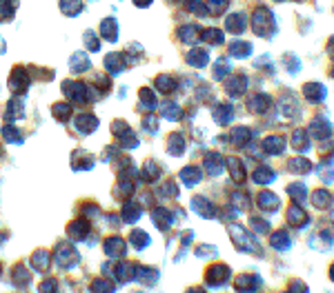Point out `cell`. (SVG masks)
Instances as JSON below:
<instances>
[{"instance_id":"1","label":"cell","mask_w":334,"mask_h":293,"mask_svg":"<svg viewBox=\"0 0 334 293\" xmlns=\"http://www.w3.org/2000/svg\"><path fill=\"white\" fill-rule=\"evenodd\" d=\"M78 260H80V255H78V251L71 246V242H60L58 246H56L54 262L60 266V269H65V271L74 269V266L78 264Z\"/></svg>"},{"instance_id":"2","label":"cell","mask_w":334,"mask_h":293,"mask_svg":"<svg viewBox=\"0 0 334 293\" xmlns=\"http://www.w3.org/2000/svg\"><path fill=\"white\" fill-rule=\"evenodd\" d=\"M63 91L74 105H87L91 100L89 98V85L80 80H65L63 82Z\"/></svg>"},{"instance_id":"3","label":"cell","mask_w":334,"mask_h":293,"mask_svg":"<svg viewBox=\"0 0 334 293\" xmlns=\"http://www.w3.org/2000/svg\"><path fill=\"white\" fill-rule=\"evenodd\" d=\"M29 82H32V78H29V74L25 69H14L12 76H9V89L14 91V94H20L23 96L25 91L29 89Z\"/></svg>"},{"instance_id":"4","label":"cell","mask_w":334,"mask_h":293,"mask_svg":"<svg viewBox=\"0 0 334 293\" xmlns=\"http://www.w3.org/2000/svg\"><path fill=\"white\" fill-rule=\"evenodd\" d=\"M102 246H105V253L109 255V258H125V253H127V242L121 235H109V238L102 242Z\"/></svg>"},{"instance_id":"5","label":"cell","mask_w":334,"mask_h":293,"mask_svg":"<svg viewBox=\"0 0 334 293\" xmlns=\"http://www.w3.org/2000/svg\"><path fill=\"white\" fill-rule=\"evenodd\" d=\"M136 264H132V262H116L114 266H112L109 273L116 277L121 284H125V282H132L134 277H136Z\"/></svg>"},{"instance_id":"6","label":"cell","mask_w":334,"mask_h":293,"mask_svg":"<svg viewBox=\"0 0 334 293\" xmlns=\"http://www.w3.org/2000/svg\"><path fill=\"white\" fill-rule=\"evenodd\" d=\"M74 127H76L78 133H91V131H96V127H98V118H96L94 114H80V116H76Z\"/></svg>"},{"instance_id":"7","label":"cell","mask_w":334,"mask_h":293,"mask_svg":"<svg viewBox=\"0 0 334 293\" xmlns=\"http://www.w3.org/2000/svg\"><path fill=\"white\" fill-rule=\"evenodd\" d=\"M91 167H94V158H91L87 151L78 149V151L71 153V169H76V171H85V169H91Z\"/></svg>"},{"instance_id":"8","label":"cell","mask_w":334,"mask_h":293,"mask_svg":"<svg viewBox=\"0 0 334 293\" xmlns=\"http://www.w3.org/2000/svg\"><path fill=\"white\" fill-rule=\"evenodd\" d=\"M127 60H125V54H107L105 56V69L109 71L112 76H118L123 69H125Z\"/></svg>"},{"instance_id":"9","label":"cell","mask_w":334,"mask_h":293,"mask_svg":"<svg viewBox=\"0 0 334 293\" xmlns=\"http://www.w3.org/2000/svg\"><path fill=\"white\" fill-rule=\"evenodd\" d=\"M67 231H69V238L71 240H87V233H89V222L87 220H74V222L67 227Z\"/></svg>"},{"instance_id":"10","label":"cell","mask_w":334,"mask_h":293,"mask_svg":"<svg viewBox=\"0 0 334 293\" xmlns=\"http://www.w3.org/2000/svg\"><path fill=\"white\" fill-rule=\"evenodd\" d=\"M49 264H51V255H49V251H45V249H38L36 253L32 255V266L38 273H45V271H49Z\"/></svg>"},{"instance_id":"11","label":"cell","mask_w":334,"mask_h":293,"mask_svg":"<svg viewBox=\"0 0 334 293\" xmlns=\"http://www.w3.org/2000/svg\"><path fill=\"white\" fill-rule=\"evenodd\" d=\"M91 67V60H89V56L87 54H74L71 56V60H69V69H71V74H83V71H87Z\"/></svg>"},{"instance_id":"12","label":"cell","mask_w":334,"mask_h":293,"mask_svg":"<svg viewBox=\"0 0 334 293\" xmlns=\"http://www.w3.org/2000/svg\"><path fill=\"white\" fill-rule=\"evenodd\" d=\"M100 34L105 40H109V43H116L118 40V25L114 18H105L100 25Z\"/></svg>"},{"instance_id":"13","label":"cell","mask_w":334,"mask_h":293,"mask_svg":"<svg viewBox=\"0 0 334 293\" xmlns=\"http://www.w3.org/2000/svg\"><path fill=\"white\" fill-rule=\"evenodd\" d=\"M141 213H143V209L138 207L136 202H125V204H123V215H121V218H123V222L132 224V222H136V220L141 218Z\"/></svg>"},{"instance_id":"14","label":"cell","mask_w":334,"mask_h":293,"mask_svg":"<svg viewBox=\"0 0 334 293\" xmlns=\"http://www.w3.org/2000/svg\"><path fill=\"white\" fill-rule=\"evenodd\" d=\"M114 291H116L114 282L107 280V277H96L89 284V293H114Z\"/></svg>"},{"instance_id":"15","label":"cell","mask_w":334,"mask_h":293,"mask_svg":"<svg viewBox=\"0 0 334 293\" xmlns=\"http://www.w3.org/2000/svg\"><path fill=\"white\" fill-rule=\"evenodd\" d=\"M14 282H16L18 286H23V289L29 286V282H32V271L23 264H16V269H14Z\"/></svg>"},{"instance_id":"16","label":"cell","mask_w":334,"mask_h":293,"mask_svg":"<svg viewBox=\"0 0 334 293\" xmlns=\"http://www.w3.org/2000/svg\"><path fill=\"white\" fill-rule=\"evenodd\" d=\"M23 118V100L14 98V100L7 102V111H5V120H18Z\"/></svg>"},{"instance_id":"17","label":"cell","mask_w":334,"mask_h":293,"mask_svg":"<svg viewBox=\"0 0 334 293\" xmlns=\"http://www.w3.org/2000/svg\"><path fill=\"white\" fill-rule=\"evenodd\" d=\"M51 114H54L56 120L67 122L71 118V105L69 102H56V105L51 107Z\"/></svg>"},{"instance_id":"18","label":"cell","mask_w":334,"mask_h":293,"mask_svg":"<svg viewBox=\"0 0 334 293\" xmlns=\"http://www.w3.org/2000/svg\"><path fill=\"white\" fill-rule=\"evenodd\" d=\"M16 12V0H0V23H9Z\"/></svg>"},{"instance_id":"19","label":"cell","mask_w":334,"mask_h":293,"mask_svg":"<svg viewBox=\"0 0 334 293\" xmlns=\"http://www.w3.org/2000/svg\"><path fill=\"white\" fill-rule=\"evenodd\" d=\"M60 12H63L65 16H78V14L83 12V3H80V0H63V3H60Z\"/></svg>"},{"instance_id":"20","label":"cell","mask_w":334,"mask_h":293,"mask_svg":"<svg viewBox=\"0 0 334 293\" xmlns=\"http://www.w3.org/2000/svg\"><path fill=\"white\" fill-rule=\"evenodd\" d=\"M132 191H134L132 180H127L125 176H121V180H118V184H116V189H114V195H116V198H127V195H132Z\"/></svg>"},{"instance_id":"21","label":"cell","mask_w":334,"mask_h":293,"mask_svg":"<svg viewBox=\"0 0 334 293\" xmlns=\"http://www.w3.org/2000/svg\"><path fill=\"white\" fill-rule=\"evenodd\" d=\"M3 138L9 142V145H23V136H20V131L16 129V127H12V125L3 127Z\"/></svg>"},{"instance_id":"22","label":"cell","mask_w":334,"mask_h":293,"mask_svg":"<svg viewBox=\"0 0 334 293\" xmlns=\"http://www.w3.org/2000/svg\"><path fill=\"white\" fill-rule=\"evenodd\" d=\"M152 220H154V224H156V227L167 229L169 222H172V215H169L165 209H154V211H152Z\"/></svg>"},{"instance_id":"23","label":"cell","mask_w":334,"mask_h":293,"mask_svg":"<svg viewBox=\"0 0 334 293\" xmlns=\"http://www.w3.org/2000/svg\"><path fill=\"white\" fill-rule=\"evenodd\" d=\"M158 167L154 162H145L143 164V169H141V178L145 180V182H154V180H158Z\"/></svg>"},{"instance_id":"24","label":"cell","mask_w":334,"mask_h":293,"mask_svg":"<svg viewBox=\"0 0 334 293\" xmlns=\"http://www.w3.org/2000/svg\"><path fill=\"white\" fill-rule=\"evenodd\" d=\"M130 242L136 246V249H145L147 244H150V235L145 233V231H132V235H130Z\"/></svg>"},{"instance_id":"25","label":"cell","mask_w":334,"mask_h":293,"mask_svg":"<svg viewBox=\"0 0 334 293\" xmlns=\"http://www.w3.org/2000/svg\"><path fill=\"white\" fill-rule=\"evenodd\" d=\"M136 277H138L141 282H147V284H152V282L158 277V273H156L154 269H150V266H138V269H136Z\"/></svg>"},{"instance_id":"26","label":"cell","mask_w":334,"mask_h":293,"mask_svg":"<svg viewBox=\"0 0 334 293\" xmlns=\"http://www.w3.org/2000/svg\"><path fill=\"white\" fill-rule=\"evenodd\" d=\"M141 105L145 109H154L156 107V96H154L152 89H141Z\"/></svg>"},{"instance_id":"27","label":"cell","mask_w":334,"mask_h":293,"mask_svg":"<svg viewBox=\"0 0 334 293\" xmlns=\"http://www.w3.org/2000/svg\"><path fill=\"white\" fill-rule=\"evenodd\" d=\"M118 140H121V147H127V149H134V147L138 145V138L134 136L132 129H127L123 136H118Z\"/></svg>"},{"instance_id":"28","label":"cell","mask_w":334,"mask_h":293,"mask_svg":"<svg viewBox=\"0 0 334 293\" xmlns=\"http://www.w3.org/2000/svg\"><path fill=\"white\" fill-rule=\"evenodd\" d=\"M169 153H172V156H178V153H183V138L176 136V133L169 138Z\"/></svg>"},{"instance_id":"29","label":"cell","mask_w":334,"mask_h":293,"mask_svg":"<svg viewBox=\"0 0 334 293\" xmlns=\"http://www.w3.org/2000/svg\"><path fill=\"white\" fill-rule=\"evenodd\" d=\"M38 293H58V282H56L54 277H47L45 282H40Z\"/></svg>"},{"instance_id":"30","label":"cell","mask_w":334,"mask_h":293,"mask_svg":"<svg viewBox=\"0 0 334 293\" xmlns=\"http://www.w3.org/2000/svg\"><path fill=\"white\" fill-rule=\"evenodd\" d=\"M156 87L163 91V94H172V91H174V80L167 78V76H161V78H156Z\"/></svg>"},{"instance_id":"31","label":"cell","mask_w":334,"mask_h":293,"mask_svg":"<svg viewBox=\"0 0 334 293\" xmlns=\"http://www.w3.org/2000/svg\"><path fill=\"white\" fill-rule=\"evenodd\" d=\"M181 178L187 184H194V182H198V171L194 167H187V169H183V171H181Z\"/></svg>"},{"instance_id":"32","label":"cell","mask_w":334,"mask_h":293,"mask_svg":"<svg viewBox=\"0 0 334 293\" xmlns=\"http://www.w3.org/2000/svg\"><path fill=\"white\" fill-rule=\"evenodd\" d=\"M85 45H87V49H89V51H98L100 49V43L96 40V36L91 34V32L85 34Z\"/></svg>"},{"instance_id":"33","label":"cell","mask_w":334,"mask_h":293,"mask_svg":"<svg viewBox=\"0 0 334 293\" xmlns=\"http://www.w3.org/2000/svg\"><path fill=\"white\" fill-rule=\"evenodd\" d=\"M127 129H130V127H127V122H123V120H114V122H112V133H114L116 138L123 136Z\"/></svg>"},{"instance_id":"34","label":"cell","mask_w":334,"mask_h":293,"mask_svg":"<svg viewBox=\"0 0 334 293\" xmlns=\"http://www.w3.org/2000/svg\"><path fill=\"white\" fill-rule=\"evenodd\" d=\"M189 63H192V65H205V63H207V58H205V54H203V51H194V54H189Z\"/></svg>"},{"instance_id":"35","label":"cell","mask_w":334,"mask_h":293,"mask_svg":"<svg viewBox=\"0 0 334 293\" xmlns=\"http://www.w3.org/2000/svg\"><path fill=\"white\" fill-rule=\"evenodd\" d=\"M163 116L165 118H169V120H176L178 118V111H176V105H163Z\"/></svg>"},{"instance_id":"36","label":"cell","mask_w":334,"mask_h":293,"mask_svg":"<svg viewBox=\"0 0 334 293\" xmlns=\"http://www.w3.org/2000/svg\"><path fill=\"white\" fill-rule=\"evenodd\" d=\"M83 211L87 213V218H96V213H100V209L96 207V204H85Z\"/></svg>"},{"instance_id":"37","label":"cell","mask_w":334,"mask_h":293,"mask_svg":"<svg viewBox=\"0 0 334 293\" xmlns=\"http://www.w3.org/2000/svg\"><path fill=\"white\" fill-rule=\"evenodd\" d=\"M154 125H156V120H154V118H145V127H147V129H150V131H154V129H156V127H154Z\"/></svg>"},{"instance_id":"38","label":"cell","mask_w":334,"mask_h":293,"mask_svg":"<svg viewBox=\"0 0 334 293\" xmlns=\"http://www.w3.org/2000/svg\"><path fill=\"white\" fill-rule=\"evenodd\" d=\"M134 3H136V7H147L152 0H134Z\"/></svg>"},{"instance_id":"39","label":"cell","mask_w":334,"mask_h":293,"mask_svg":"<svg viewBox=\"0 0 334 293\" xmlns=\"http://www.w3.org/2000/svg\"><path fill=\"white\" fill-rule=\"evenodd\" d=\"M0 273H3V269H0Z\"/></svg>"}]
</instances>
